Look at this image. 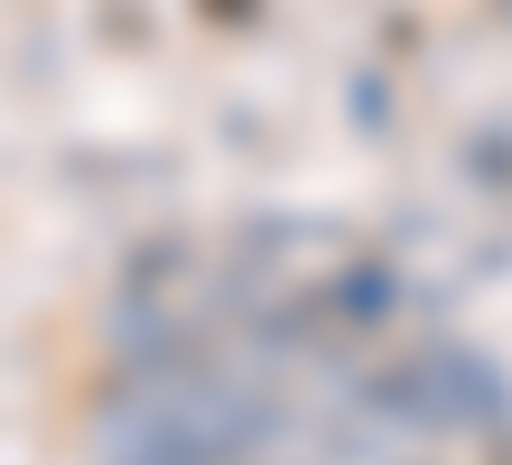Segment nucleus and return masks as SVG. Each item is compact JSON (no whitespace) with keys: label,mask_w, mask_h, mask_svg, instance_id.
I'll use <instances>...</instances> for the list:
<instances>
[]
</instances>
